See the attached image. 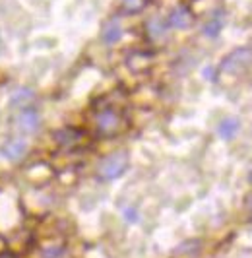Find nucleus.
<instances>
[{"mask_svg": "<svg viewBox=\"0 0 252 258\" xmlns=\"http://www.w3.org/2000/svg\"><path fill=\"white\" fill-rule=\"evenodd\" d=\"M148 31H150L151 37H161L165 33V24L159 18H153V20H150V24H148Z\"/></svg>", "mask_w": 252, "mask_h": 258, "instance_id": "f8f14e48", "label": "nucleus"}, {"mask_svg": "<svg viewBox=\"0 0 252 258\" xmlns=\"http://www.w3.org/2000/svg\"><path fill=\"white\" fill-rule=\"evenodd\" d=\"M101 39L107 45H114V43H118L122 39V27L118 24V20H111V22L105 24L103 31H101Z\"/></svg>", "mask_w": 252, "mask_h": 258, "instance_id": "6e6552de", "label": "nucleus"}, {"mask_svg": "<svg viewBox=\"0 0 252 258\" xmlns=\"http://www.w3.org/2000/svg\"><path fill=\"white\" fill-rule=\"evenodd\" d=\"M6 246H8L6 239H4V237H0V252H4V250H6Z\"/></svg>", "mask_w": 252, "mask_h": 258, "instance_id": "2eb2a0df", "label": "nucleus"}, {"mask_svg": "<svg viewBox=\"0 0 252 258\" xmlns=\"http://www.w3.org/2000/svg\"><path fill=\"white\" fill-rule=\"evenodd\" d=\"M124 218L128 221H136V220H138V216H136V210H132V208H126V210H124Z\"/></svg>", "mask_w": 252, "mask_h": 258, "instance_id": "4468645a", "label": "nucleus"}, {"mask_svg": "<svg viewBox=\"0 0 252 258\" xmlns=\"http://www.w3.org/2000/svg\"><path fill=\"white\" fill-rule=\"evenodd\" d=\"M252 62V49H237L233 51L221 64V74H237L244 66Z\"/></svg>", "mask_w": 252, "mask_h": 258, "instance_id": "f03ea898", "label": "nucleus"}, {"mask_svg": "<svg viewBox=\"0 0 252 258\" xmlns=\"http://www.w3.org/2000/svg\"><path fill=\"white\" fill-rule=\"evenodd\" d=\"M25 154H27V142L22 140V138H12L10 142H6V146H4V155L10 161H20Z\"/></svg>", "mask_w": 252, "mask_h": 258, "instance_id": "423d86ee", "label": "nucleus"}, {"mask_svg": "<svg viewBox=\"0 0 252 258\" xmlns=\"http://www.w3.org/2000/svg\"><path fill=\"white\" fill-rule=\"evenodd\" d=\"M64 248L60 245H52L43 250V258H62Z\"/></svg>", "mask_w": 252, "mask_h": 258, "instance_id": "ddd939ff", "label": "nucleus"}, {"mask_svg": "<svg viewBox=\"0 0 252 258\" xmlns=\"http://www.w3.org/2000/svg\"><path fill=\"white\" fill-rule=\"evenodd\" d=\"M128 169V155L124 152H116V154L107 155L97 167V175L103 181H113L118 179L122 173Z\"/></svg>", "mask_w": 252, "mask_h": 258, "instance_id": "f257e3e1", "label": "nucleus"}, {"mask_svg": "<svg viewBox=\"0 0 252 258\" xmlns=\"http://www.w3.org/2000/svg\"><path fill=\"white\" fill-rule=\"evenodd\" d=\"M192 24V14L186 6H176L169 16V26L175 29H188Z\"/></svg>", "mask_w": 252, "mask_h": 258, "instance_id": "20e7f679", "label": "nucleus"}, {"mask_svg": "<svg viewBox=\"0 0 252 258\" xmlns=\"http://www.w3.org/2000/svg\"><path fill=\"white\" fill-rule=\"evenodd\" d=\"M0 51H2V37H0Z\"/></svg>", "mask_w": 252, "mask_h": 258, "instance_id": "f3484780", "label": "nucleus"}, {"mask_svg": "<svg viewBox=\"0 0 252 258\" xmlns=\"http://www.w3.org/2000/svg\"><path fill=\"white\" fill-rule=\"evenodd\" d=\"M225 26V18H223V12H215L208 22H206V26L202 29V33L206 35V37L210 39H215L219 33H221V29Z\"/></svg>", "mask_w": 252, "mask_h": 258, "instance_id": "1a4fd4ad", "label": "nucleus"}, {"mask_svg": "<svg viewBox=\"0 0 252 258\" xmlns=\"http://www.w3.org/2000/svg\"><path fill=\"white\" fill-rule=\"evenodd\" d=\"M18 128L22 130L24 134H31L39 128V115L35 109H24L20 115H18V120H16Z\"/></svg>", "mask_w": 252, "mask_h": 258, "instance_id": "7ed1b4c3", "label": "nucleus"}, {"mask_svg": "<svg viewBox=\"0 0 252 258\" xmlns=\"http://www.w3.org/2000/svg\"><path fill=\"white\" fill-rule=\"evenodd\" d=\"M248 181L252 182V167H250V171H248Z\"/></svg>", "mask_w": 252, "mask_h": 258, "instance_id": "dca6fc26", "label": "nucleus"}, {"mask_svg": "<svg viewBox=\"0 0 252 258\" xmlns=\"http://www.w3.org/2000/svg\"><path fill=\"white\" fill-rule=\"evenodd\" d=\"M148 0H122V10L126 14H136L140 10H144Z\"/></svg>", "mask_w": 252, "mask_h": 258, "instance_id": "9b49d317", "label": "nucleus"}, {"mask_svg": "<svg viewBox=\"0 0 252 258\" xmlns=\"http://www.w3.org/2000/svg\"><path fill=\"white\" fill-rule=\"evenodd\" d=\"M240 128V122L237 116H227L217 124V136L221 140H233Z\"/></svg>", "mask_w": 252, "mask_h": 258, "instance_id": "39448f33", "label": "nucleus"}, {"mask_svg": "<svg viewBox=\"0 0 252 258\" xmlns=\"http://www.w3.org/2000/svg\"><path fill=\"white\" fill-rule=\"evenodd\" d=\"M118 124H120V116L111 109H105L103 113L97 115V126L101 132H113L118 128Z\"/></svg>", "mask_w": 252, "mask_h": 258, "instance_id": "0eeeda50", "label": "nucleus"}, {"mask_svg": "<svg viewBox=\"0 0 252 258\" xmlns=\"http://www.w3.org/2000/svg\"><path fill=\"white\" fill-rule=\"evenodd\" d=\"M33 97H35V93L29 90V88H20V90H16L12 93L10 103L14 107H25V105H29L33 101Z\"/></svg>", "mask_w": 252, "mask_h": 258, "instance_id": "9d476101", "label": "nucleus"}]
</instances>
